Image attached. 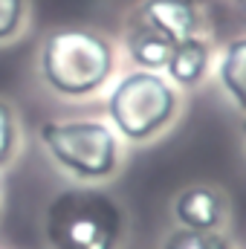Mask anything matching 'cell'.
I'll return each mask as SVG.
<instances>
[{"label":"cell","instance_id":"obj_13","mask_svg":"<svg viewBox=\"0 0 246 249\" xmlns=\"http://www.w3.org/2000/svg\"><path fill=\"white\" fill-rule=\"evenodd\" d=\"M235 3H238V6H244V9H246V0H235Z\"/></svg>","mask_w":246,"mask_h":249},{"label":"cell","instance_id":"obj_12","mask_svg":"<svg viewBox=\"0 0 246 249\" xmlns=\"http://www.w3.org/2000/svg\"><path fill=\"white\" fill-rule=\"evenodd\" d=\"M15 139H18V133H15V116H12L9 105L0 102V165H6L12 160Z\"/></svg>","mask_w":246,"mask_h":249},{"label":"cell","instance_id":"obj_8","mask_svg":"<svg viewBox=\"0 0 246 249\" xmlns=\"http://www.w3.org/2000/svg\"><path fill=\"white\" fill-rule=\"evenodd\" d=\"M124 47H127L130 61L136 64V70H154V72H162L174 53V41H168L162 32H157L139 20H130Z\"/></svg>","mask_w":246,"mask_h":249},{"label":"cell","instance_id":"obj_9","mask_svg":"<svg viewBox=\"0 0 246 249\" xmlns=\"http://www.w3.org/2000/svg\"><path fill=\"white\" fill-rule=\"evenodd\" d=\"M217 81L226 93V99L246 113V35L229 41L217 61Z\"/></svg>","mask_w":246,"mask_h":249},{"label":"cell","instance_id":"obj_10","mask_svg":"<svg viewBox=\"0 0 246 249\" xmlns=\"http://www.w3.org/2000/svg\"><path fill=\"white\" fill-rule=\"evenodd\" d=\"M159 249H235L226 232H194V229H174Z\"/></svg>","mask_w":246,"mask_h":249},{"label":"cell","instance_id":"obj_5","mask_svg":"<svg viewBox=\"0 0 246 249\" xmlns=\"http://www.w3.org/2000/svg\"><path fill=\"white\" fill-rule=\"evenodd\" d=\"M133 20L162 32L174 44L200 35L203 29V15L194 0H142L136 6Z\"/></svg>","mask_w":246,"mask_h":249},{"label":"cell","instance_id":"obj_6","mask_svg":"<svg viewBox=\"0 0 246 249\" xmlns=\"http://www.w3.org/2000/svg\"><path fill=\"white\" fill-rule=\"evenodd\" d=\"M226 214H229L226 197L214 186H188L174 197V220L180 229L223 232Z\"/></svg>","mask_w":246,"mask_h":249},{"label":"cell","instance_id":"obj_3","mask_svg":"<svg viewBox=\"0 0 246 249\" xmlns=\"http://www.w3.org/2000/svg\"><path fill=\"white\" fill-rule=\"evenodd\" d=\"M180 113V90L154 70H133L107 96V116L127 142L159 136Z\"/></svg>","mask_w":246,"mask_h":249},{"label":"cell","instance_id":"obj_4","mask_svg":"<svg viewBox=\"0 0 246 249\" xmlns=\"http://www.w3.org/2000/svg\"><path fill=\"white\" fill-rule=\"evenodd\" d=\"M41 142L64 171L78 180L99 183L119 171V136L105 122H47L41 127Z\"/></svg>","mask_w":246,"mask_h":249},{"label":"cell","instance_id":"obj_1","mask_svg":"<svg viewBox=\"0 0 246 249\" xmlns=\"http://www.w3.org/2000/svg\"><path fill=\"white\" fill-rule=\"evenodd\" d=\"M116 55L105 35L90 29L53 32L41 50V72L50 90L67 99L93 96L113 75Z\"/></svg>","mask_w":246,"mask_h":249},{"label":"cell","instance_id":"obj_11","mask_svg":"<svg viewBox=\"0 0 246 249\" xmlns=\"http://www.w3.org/2000/svg\"><path fill=\"white\" fill-rule=\"evenodd\" d=\"M23 12H26L23 0H0V41L12 38L20 29Z\"/></svg>","mask_w":246,"mask_h":249},{"label":"cell","instance_id":"obj_7","mask_svg":"<svg viewBox=\"0 0 246 249\" xmlns=\"http://www.w3.org/2000/svg\"><path fill=\"white\" fill-rule=\"evenodd\" d=\"M209 70H211V41L203 35H194L174 44V53L162 72L177 90H194L203 84Z\"/></svg>","mask_w":246,"mask_h":249},{"label":"cell","instance_id":"obj_2","mask_svg":"<svg viewBox=\"0 0 246 249\" xmlns=\"http://www.w3.org/2000/svg\"><path fill=\"white\" fill-rule=\"evenodd\" d=\"M47 238L55 249H119L124 214L99 188H67L47 209Z\"/></svg>","mask_w":246,"mask_h":249}]
</instances>
